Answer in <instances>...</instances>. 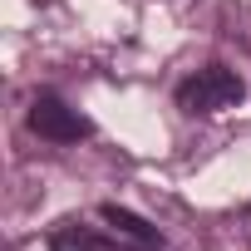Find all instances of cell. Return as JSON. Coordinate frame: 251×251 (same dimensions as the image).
Wrapping results in <instances>:
<instances>
[{
    "instance_id": "4",
    "label": "cell",
    "mask_w": 251,
    "mask_h": 251,
    "mask_svg": "<svg viewBox=\"0 0 251 251\" xmlns=\"http://www.w3.org/2000/svg\"><path fill=\"white\" fill-rule=\"evenodd\" d=\"M99 217L118 231V236H128L138 251H163V231L153 226V222H143L138 212H128V207H118V202H103L99 207Z\"/></svg>"
},
{
    "instance_id": "3",
    "label": "cell",
    "mask_w": 251,
    "mask_h": 251,
    "mask_svg": "<svg viewBox=\"0 0 251 251\" xmlns=\"http://www.w3.org/2000/svg\"><path fill=\"white\" fill-rule=\"evenodd\" d=\"M50 251H138L128 236H103L84 222H64L50 231Z\"/></svg>"
},
{
    "instance_id": "1",
    "label": "cell",
    "mask_w": 251,
    "mask_h": 251,
    "mask_svg": "<svg viewBox=\"0 0 251 251\" xmlns=\"http://www.w3.org/2000/svg\"><path fill=\"white\" fill-rule=\"evenodd\" d=\"M241 99H246V84H241V74L226 69V64H207V69H197V74H187V79L177 84V108L192 113V118L236 108Z\"/></svg>"
},
{
    "instance_id": "2",
    "label": "cell",
    "mask_w": 251,
    "mask_h": 251,
    "mask_svg": "<svg viewBox=\"0 0 251 251\" xmlns=\"http://www.w3.org/2000/svg\"><path fill=\"white\" fill-rule=\"evenodd\" d=\"M25 123H30V133L45 138V143H84V138H94V123L79 108H69L59 94H35Z\"/></svg>"
}]
</instances>
